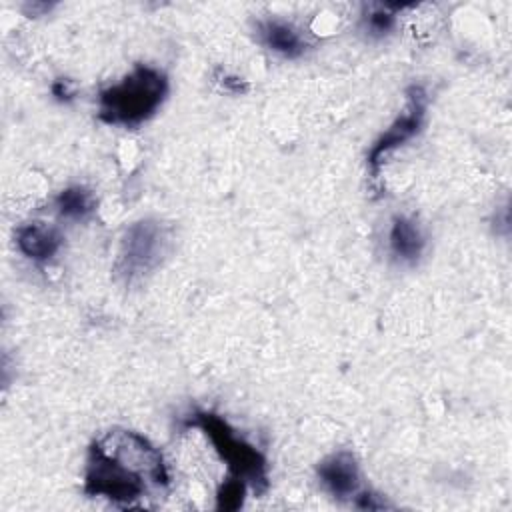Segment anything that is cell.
<instances>
[{
	"label": "cell",
	"mask_w": 512,
	"mask_h": 512,
	"mask_svg": "<svg viewBox=\"0 0 512 512\" xmlns=\"http://www.w3.org/2000/svg\"><path fill=\"white\" fill-rule=\"evenodd\" d=\"M170 484L160 450L142 434L114 428L96 438L88 450L84 490L116 504L132 506L160 496Z\"/></svg>",
	"instance_id": "6da1fadb"
},
{
	"label": "cell",
	"mask_w": 512,
	"mask_h": 512,
	"mask_svg": "<svg viewBox=\"0 0 512 512\" xmlns=\"http://www.w3.org/2000/svg\"><path fill=\"white\" fill-rule=\"evenodd\" d=\"M166 94V74L154 66L136 64L120 82L98 94V118L114 126H138L160 108Z\"/></svg>",
	"instance_id": "7a4b0ae2"
},
{
	"label": "cell",
	"mask_w": 512,
	"mask_h": 512,
	"mask_svg": "<svg viewBox=\"0 0 512 512\" xmlns=\"http://www.w3.org/2000/svg\"><path fill=\"white\" fill-rule=\"evenodd\" d=\"M172 244L170 230L152 218L134 222L122 236L114 262V274L124 284H134L154 272L168 256Z\"/></svg>",
	"instance_id": "3957f363"
},
{
	"label": "cell",
	"mask_w": 512,
	"mask_h": 512,
	"mask_svg": "<svg viewBox=\"0 0 512 512\" xmlns=\"http://www.w3.org/2000/svg\"><path fill=\"white\" fill-rule=\"evenodd\" d=\"M188 426L200 428L210 438L216 452L222 456V460H226L232 478H238L244 484L254 486L256 492L266 490L268 478L262 454L250 444H246L242 438H238L220 416L210 412H198L194 414V418L188 420Z\"/></svg>",
	"instance_id": "277c9868"
},
{
	"label": "cell",
	"mask_w": 512,
	"mask_h": 512,
	"mask_svg": "<svg viewBox=\"0 0 512 512\" xmlns=\"http://www.w3.org/2000/svg\"><path fill=\"white\" fill-rule=\"evenodd\" d=\"M428 96L422 86L412 84L406 90V106L400 112V116L390 124V128L374 142V146L368 152V168L372 172V178H378L382 160L398 146L408 142L412 136L418 134L424 122Z\"/></svg>",
	"instance_id": "5b68a950"
},
{
	"label": "cell",
	"mask_w": 512,
	"mask_h": 512,
	"mask_svg": "<svg viewBox=\"0 0 512 512\" xmlns=\"http://www.w3.org/2000/svg\"><path fill=\"white\" fill-rule=\"evenodd\" d=\"M316 472L324 488L336 498H350L352 494L358 492L360 472L354 454L348 450H340L326 456L318 464Z\"/></svg>",
	"instance_id": "8992f818"
},
{
	"label": "cell",
	"mask_w": 512,
	"mask_h": 512,
	"mask_svg": "<svg viewBox=\"0 0 512 512\" xmlns=\"http://www.w3.org/2000/svg\"><path fill=\"white\" fill-rule=\"evenodd\" d=\"M16 244L18 250L32 260H48L60 250L62 236L54 226L30 222L16 230Z\"/></svg>",
	"instance_id": "52a82bcc"
},
{
	"label": "cell",
	"mask_w": 512,
	"mask_h": 512,
	"mask_svg": "<svg viewBox=\"0 0 512 512\" xmlns=\"http://www.w3.org/2000/svg\"><path fill=\"white\" fill-rule=\"evenodd\" d=\"M258 36L268 50L284 58H298L304 52V40L300 32L288 22H282V20L260 22Z\"/></svg>",
	"instance_id": "ba28073f"
},
{
	"label": "cell",
	"mask_w": 512,
	"mask_h": 512,
	"mask_svg": "<svg viewBox=\"0 0 512 512\" xmlns=\"http://www.w3.org/2000/svg\"><path fill=\"white\" fill-rule=\"evenodd\" d=\"M390 248L400 260H416L424 248V238L418 226L404 216H396L390 228Z\"/></svg>",
	"instance_id": "9c48e42d"
},
{
	"label": "cell",
	"mask_w": 512,
	"mask_h": 512,
	"mask_svg": "<svg viewBox=\"0 0 512 512\" xmlns=\"http://www.w3.org/2000/svg\"><path fill=\"white\" fill-rule=\"evenodd\" d=\"M56 206L60 210L62 216L66 218H74V220H80V218H86L88 214L94 212L96 208V198L94 194L84 188V186H70L66 190H62L56 198Z\"/></svg>",
	"instance_id": "30bf717a"
},
{
	"label": "cell",
	"mask_w": 512,
	"mask_h": 512,
	"mask_svg": "<svg viewBox=\"0 0 512 512\" xmlns=\"http://www.w3.org/2000/svg\"><path fill=\"white\" fill-rule=\"evenodd\" d=\"M246 484L238 478H230L218 492V508L224 510H234L242 504V496H244Z\"/></svg>",
	"instance_id": "8fae6325"
},
{
	"label": "cell",
	"mask_w": 512,
	"mask_h": 512,
	"mask_svg": "<svg viewBox=\"0 0 512 512\" xmlns=\"http://www.w3.org/2000/svg\"><path fill=\"white\" fill-rule=\"evenodd\" d=\"M394 26V14L376 10L368 16V30L374 34H386Z\"/></svg>",
	"instance_id": "7c38bea8"
},
{
	"label": "cell",
	"mask_w": 512,
	"mask_h": 512,
	"mask_svg": "<svg viewBox=\"0 0 512 512\" xmlns=\"http://www.w3.org/2000/svg\"><path fill=\"white\" fill-rule=\"evenodd\" d=\"M222 86L232 90V92H246L248 90V84L244 80H240L236 76H228V74L222 76Z\"/></svg>",
	"instance_id": "4fadbf2b"
},
{
	"label": "cell",
	"mask_w": 512,
	"mask_h": 512,
	"mask_svg": "<svg viewBox=\"0 0 512 512\" xmlns=\"http://www.w3.org/2000/svg\"><path fill=\"white\" fill-rule=\"evenodd\" d=\"M52 92H54V96H58L60 100H68V98H72V88H70V84H68V80H58V82H54V86H52Z\"/></svg>",
	"instance_id": "5bb4252c"
}]
</instances>
